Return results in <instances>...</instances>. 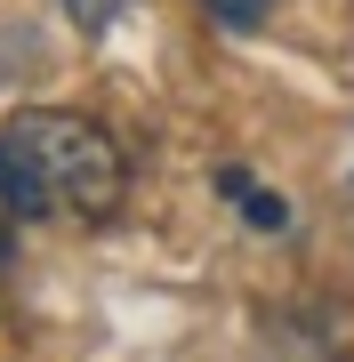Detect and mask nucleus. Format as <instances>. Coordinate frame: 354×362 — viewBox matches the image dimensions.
Listing matches in <instances>:
<instances>
[{
    "label": "nucleus",
    "instance_id": "nucleus-3",
    "mask_svg": "<svg viewBox=\"0 0 354 362\" xmlns=\"http://www.w3.org/2000/svg\"><path fill=\"white\" fill-rule=\"evenodd\" d=\"M201 8H210V25H225V33H258L274 0H201Z\"/></svg>",
    "mask_w": 354,
    "mask_h": 362
},
{
    "label": "nucleus",
    "instance_id": "nucleus-6",
    "mask_svg": "<svg viewBox=\"0 0 354 362\" xmlns=\"http://www.w3.org/2000/svg\"><path fill=\"white\" fill-rule=\"evenodd\" d=\"M0 258H8V226H0Z\"/></svg>",
    "mask_w": 354,
    "mask_h": 362
},
{
    "label": "nucleus",
    "instance_id": "nucleus-2",
    "mask_svg": "<svg viewBox=\"0 0 354 362\" xmlns=\"http://www.w3.org/2000/svg\"><path fill=\"white\" fill-rule=\"evenodd\" d=\"M266 362H354V306H282L266 322Z\"/></svg>",
    "mask_w": 354,
    "mask_h": 362
},
{
    "label": "nucleus",
    "instance_id": "nucleus-5",
    "mask_svg": "<svg viewBox=\"0 0 354 362\" xmlns=\"http://www.w3.org/2000/svg\"><path fill=\"white\" fill-rule=\"evenodd\" d=\"M57 8H65V16H73V25H81V33H105V25H113V16H121V8H129V0H57Z\"/></svg>",
    "mask_w": 354,
    "mask_h": 362
},
{
    "label": "nucleus",
    "instance_id": "nucleus-4",
    "mask_svg": "<svg viewBox=\"0 0 354 362\" xmlns=\"http://www.w3.org/2000/svg\"><path fill=\"white\" fill-rule=\"evenodd\" d=\"M242 218L258 226V233H290V202L282 194H242Z\"/></svg>",
    "mask_w": 354,
    "mask_h": 362
},
{
    "label": "nucleus",
    "instance_id": "nucleus-1",
    "mask_svg": "<svg viewBox=\"0 0 354 362\" xmlns=\"http://www.w3.org/2000/svg\"><path fill=\"white\" fill-rule=\"evenodd\" d=\"M129 202V153L105 121L25 105L0 129V218H81L113 226Z\"/></svg>",
    "mask_w": 354,
    "mask_h": 362
}]
</instances>
